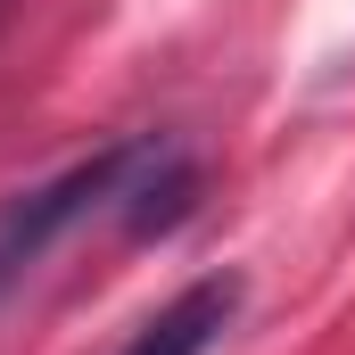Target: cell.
<instances>
[{
  "label": "cell",
  "mask_w": 355,
  "mask_h": 355,
  "mask_svg": "<svg viewBox=\"0 0 355 355\" xmlns=\"http://www.w3.org/2000/svg\"><path fill=\"white\" fill-rule=\"evenodd\" d=\"M149 149H157V132L107 141V149H91L83 166H67L58 182L8 198V207H0V289H8L17 272H33L50 257V240H67L83 215H124V198H132L141 166H149Z\"/></svg>",
  "instance_id": "6da1fadb"
},
{
  "label": "cell",
  "mask_w": 355,
  "mask_h": 355,
  "mask_svg": "<svg viewBox=\"0 0 355 355\" xmlns=\"http://www.w3.org/2000/svg\"><path fill=\"white\" fill-rule=\"evenodd\" d=\"M232 314H240V281H232V272H207V281H190L182 297H166L116 355H207L232 331Z\"/></svg>",
  "instance_id": "7a4b0ae2"
},
{
  "label": "cell",
  "mask_w": 355,
  "mask_h": 355,
  "mask_svg": "<svg viewBox=\"0 0 355 355\" xmlns=\"http://www.w3.org/2000/svg\"><path fill=\"white\" fill-rule=\"evenodd\" d=\"M0 8H8V0H0Z\"/></svg>",
  "instance_id": "3957f363"
}]
</instances>
